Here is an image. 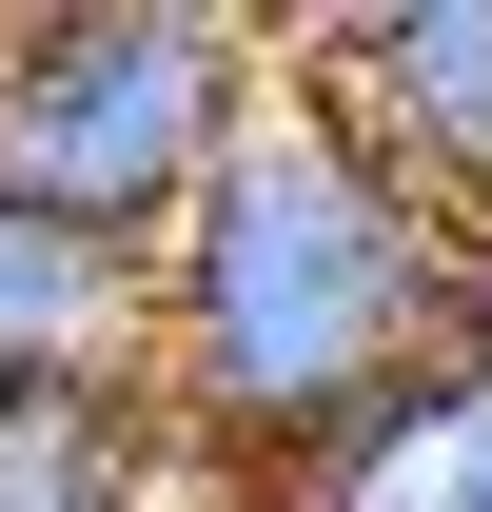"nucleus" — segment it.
Returning a JSON list of instances; mask_svg holds the SVG:
<instances>
[{"label": "nucleus", "instance_id": "7ed1b4c3", "mask_svg": "<svg viewBox=\"0 0 492 512\" xmlns=\"http://www.w3.org/2000/svg\"><path fill=\"white\" fill-rule=\"evenodd\" d=\"M276 99H315L414 217L492 237V0H335L276 40Z\"/></svg>", "mask_w": 492, "mask_h": 512}, {"label": "nucleus", "instance_id": "f257e3e1", "mask_svg": "<svg viewBox=\"0 0 492 512\" xmlns=\"http://www.w3.org/2000/svg\"><path fill=\"white\" fill-rule=\"evenodd\" d=\"M414 355H453V217H414L315 99L256 79L237 138L197 158V197L138 256V394H158L178 473L197 493H276Z\"/></svg>", "mask_w": 492, "mask_h": 512}, {"label": "nucleus", "instance_id": "423d86ee", "mask_svg": "<svg viewBox=\"0 0 492 512\" xmlns=\"http://www.w3.org/2000/svg\"><path fill=\"white\" fill-rule=\"evenodd\" d=\"M453 355H492V237H453Z\"/></svg>", "mask_w": 492, "mask_h": 512}, {"label": "nucleus", "instance_id": "f03ea898", "mask_svg": "<svg viewBox=\"0 0 492 512\" xmlns=\"http://www.w3.org/2000/svg\"><path fill=\"white\" fill-rule=\"evenodd\" d=\"M256 79L276 40L217 0H20L0 20V197L99 256H158V217L197 197Z\"/></svg>", "mask_w": 492, "mask_h": 512}, {"label": "nucleus", "instance_id": "0eeeda50", "mask_svg": "<svg viewBox=\"0 0 492 512\" xmlns=\"http://www.w3.org/2000/svg\"><path fill=\"white\" fill-rule=\"evenodd\" d=\"M197 512H237V493H197Z\"/></svg>", "mask_w": 492, "mask_h": 512}, {"label": "nucleus", "instance_id": "39448f33", "mask_svg": "<svg viewBox=\"0 0 492 512\" xmlns=\"http://www.w3.org/2000/svg\"><path fill=\"white\" fill-rule=\"evenodd\" d=\"M0 512H197L138 375H20L0 394Z\"/></svg>", "mask_w": 492, "mask_h": 512}, {"label": "nucleus", "instance_id": "20e7f679", "mask_svg": "<svg viewBox=\"0 0 492 512\" xmlns=\"http://www.w3.org/2000/svg\"><path fill=\"white\" fill-rule=\"evenodd\" d=\"M237 512H492V355H414V375L335 414V434Z\"/></svg>", "mask_w": 492, "mask_h": 512}]
</instances>
